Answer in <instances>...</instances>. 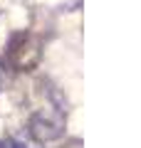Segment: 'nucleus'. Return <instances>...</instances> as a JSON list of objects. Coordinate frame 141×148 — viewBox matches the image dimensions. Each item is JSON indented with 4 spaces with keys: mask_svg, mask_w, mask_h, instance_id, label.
<instances>
[{
    "mask_svg": "<svg viewBox=\"0 0 141 148\" xmlns=\"http://www.w3.org/2000/svg\"><path fill=\"white\" fill-rule=\"evenodd\" d=\"M32 133L40 138H55L62 133V121L59 119H50L45 114H37L32 119Z\"/></svg>",
    "mask_w": 141,
    "mask_h": 148,
    "instance_id": "f257e3e1",
    "label": "nucleus"
}]
</instances>
